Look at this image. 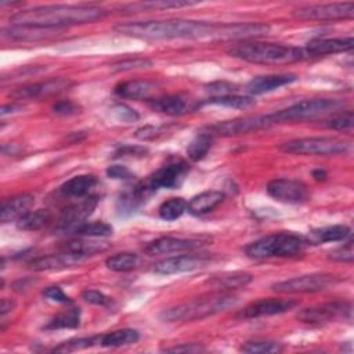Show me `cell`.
I'll return each mask as SVG.
<instances>
[{"label": "cell", "mask_w": 354, "mask_h": 354, "mask_svg": "<svg viewBox=\"0 0 354 354\" xmlns=\"http://www.w3.org/2000/svg\"><path fill=\"white\" fill-rule=\"evenodd\" d=\"M43 296L47 297L48 300L51 301H55V303H62V304H72V300L71 297L57 285H53V286H47L44 290H43Z\"/></svg>", "instance_id": "c3c4849f"}, {"label": "cell", "mask_w": 354, "mask_h": 354, "mask_svg": "<svg viewBox=\"0 0 354 354\" xmlns=\"http://www.w3.org/2000/svg\"><path fill=\"white\" fill-rule=\"evenodd\" d=\"M270 26L260 22H246V24H230V25H217L213 36L218 39L230 40H242L248 41L249 39H256L267 35Z\"/></svg>", "instance_id": "ac0fdd59"}, {"label": "cell", "mask_w": 354, "mask_h": 354, "mask_svg": "<svg viewBox=\"0 0 354 354\" xmlns=\"http://www.w3.org/2000/svg\"><path fill=\"white\" fill-rule=\"evenodd\" d=\"M238 90V86L230 82H213L205 86V91L210 94V97H221V95H228V94H235Z\"/></svg>", "instance_id": "f6af8a7d"}, {"label": "cell", "mask_w": 354, "mask_h": 354, "mask_svg": "<svg viewBox=\"0 0 354 354\" xmlns=\"http://www.w3.org/2000/svg\"><path fill=\"white\" fill-rule=\"evenodd\" d=\"M97 183L98 180L93 174H79L65 181L59 189L66 196L84 198L88 195V192L91 191V188H94Z\"/></svg>", "instance_id": "f1b7e54d"}, {"label": "cell", "mask_w": 354, "mask_h": 354, "mask_svg": "<svg viewBox=\"0 0 354 354\" xmlns=\"http://www.w3.org/2000/svg\"><path fill=\"white\" fill-rule=\"evenodd\" d=\"M152 90H153V83H151L149 80H140V79L120 82L113 88L116 95L122 98H130V100L148 98Z\"/></svg>", "instance_id": "83f0119b"}, {"label": "cell", "mask_w": 354, "mask_h": 354, "mask_svg": "<svg viewBox=\"0 0 354 354\" xmlns=\"http://www.w3.org/2000/svg\"><path fill=\"white\" fill-rule=\"evenodd\" d=\"M106 176L113 180H130L134 177L133 173L126 166H122V165L109 166L106 169Z\"/></svg>", "instance_id": "db71d44e"}, {"label": "cell", "mask_w": 354, "mask_h": 354, "mask_svg": "<svg viewBox=\"0 0 354 354\" xmlns=\"http://www.w3.org/2000/svg\"><path fill=\"white\" fill-rule=\"evenodd\" d=\"M138 264V256L131 252H123V253H116L113 256H109L105 260L106 268L116 271V272H126L133 268H136Z\"/></svg>", "instance_id": "f35d334b"}, {"label": "cell", "mask_w": 354, "mask_h": 354, "mask_svg": "<svg viewBox=\"0 0 354 354\" xmlns=\"http://www.w3.org/2000/svg\"><path fill=\"white\" fill-rule=\"evenodd\" d=\"M51 220V213L48 209H36L29 210L22 217H19L17 223V228L22 231H37L48 224Z\"/></svg>", "instance_id": "836d02e7"}, {"label": "cell", "mask_w": 354, "mask_h": 354, "mask_svg": "<svg viewBox=\"0 0 354 354\" xmlns=\"http://www.w3.org/2000/svg\"><path fill=\"white\" fill-rule=\"evenodd\" d=\"M266 191L271 198L283 203L297 205L304 203L310 199V191L307 185L293 178H274L268 181Z\"/></svg>", "instance_id": "7c38bea8"}, {"label": "cell", "mask_w": 354, "mask_h": 354, "mask_svg": "<svg viewBox=\"0 0 354 354\" xmlns=\"http://www.w3.org/2000/svg\"><path fill=\"white\" fill-rule=\"evenodd\" d=\"M224 198L225 195L221 191H203L191 198V201L187 205V210L194 216H202L214 210L224 201Z\"/></svg>", "instance_id": "d4e9b609"}, {"label": "cell", "mask_w": 354, "mask_h": 354, "mask_svg": "<svg viewBox=\"0 0 354 354\" xmlns=\"http://www.w3.org/2000/svg\"><path fill=\"white\" fill-rule=\"evenodd\" d=\"M202 246L201 241L196 239H184V238H174V236H160L149 242L144 252L149 256L156 254H169L176 252H185V250H194Z\"/></svg>", "instance_id": "44dd1931"}, {"label": "cell", "mask_w": 354, "mask_h": 354, "mask_svg": "<svg viewBox=\"0 0 354 354\" xmlns=\"http://www.w3.org/2000/svg\"><path fill=\"white\" fill-rule=\"evenodd\" d=\"M22 109V106H19V105H15V104H11V105H4L3 108H1V116H6V115H8V113H14V112H18V111H21Z\"/></svg>", "instance_id": "6f0895ef"}, {"label": "cell", "mask_w": 354, "mask_h": 354, "mask_svg": "<svg viewBox=\"0 0 354 354\" xmlns=\"http://www.w3.org/2000/svg\"><path fill=\"white\" fill-rule=\"evenodd\" d=\"M292 15L301 21H340L351 19L354 15V3H329V4H313L293 10Z\"/></svg>", "instance_id": "8fae6325"}, {"label": "cell", "mask_w": 354, "mask_h": 354, "mask_svg": "<svg viewBox=\"0 0 354 354\" xmlns=\"http://www.w3.org/2000/svg\"><path fill=\"white\" fill-rule=\"evenodd\" d=\"M304 236L292 232H274L266 235L245 248L249 259L264 260L271 257H293L301 254L307 248Z\"/></svg>", "instance_id": "5b68a950"}, {"label": "cell", "mask_w": 354, "mask_h": 354, "mask_svg": "<svg viewBox=\"0 0 354 354\" xmlns=\"http://www.w3.org/2000/svg\"><path fill=\"white\" fill-rule=\"evenodd\" d=\"M346 105L344 101L336 98H311L299 101L288 108L279 109L272 112L271 116L274 123H283V122H296V120H306L313 119L317 116L328 115L335 111L342 109Z\"/></svg>", "instance_id": "8992f818"}, {"label": "cell", "mask_w": 354, "mask_h": 354, "mask_svg": "<svg viewBox=\"0 0 354 354\" xmlns=\"http://www.w3.org/2000/svg\"><path fill=\"white\" fill-rule=\"evenodd\" d=\"M238 301V296L231 290H218L169 307L159 314V318L165 322H191L205 319L235 307Z\"/></svg>", "instance_id": "3957f363"}, {"label": "cell", "mask_w": 354, "mask_h": 354, "mask_svg": "<svg viewBox=\"0 0 354 354\" xmlns=\"http://www.w3.org/2000/svg\"><path fill=\"white\" fill-rule=\"evenodd\" d=\"M51 111L58 116H72L80 112V106L69 100H61L51 106Z\"/></svg>", "instance_id": "7dc6e473"}, {"label": "cell", "mask_w": 354, "mask_h": 354, "mask_svg": "<svg viewBox=\"0 0 354 354\" xmlns=\"http://www.w3.org/2000/svg\"><path fill=\"white\" fill-rule=\"evenodd\" d=\"M321 124L330 130H339V131L351 130L354 124V113L350 109L340 111L337 113H333L330 118L325 119Z\"/></svg>", "instance_id": "7bdbcfd3"}, {"label": "cell", "mask_w": 354, "mask_h": 354, "mask_svg": "<svg viewBox=\"0 0 354 354\" xmlns=\"http://www.w3.org/2000/svg\"><path fill=\"white\" fill-rule=\"evenodd\" d=\"M336 282L337 277L333 274L313 272L285 279L281 282H275L271 285V289L278 293H314L328 289Z\"/></svg>", "instance_id": "9c48e42d"}, {"label": "cell", "mask_w": 354, "mask_h": 354, "mask_svg": "<svg viewBox=\"0 0 354 354\" xmlns=\"http://www.w3.org/2000/svg\"><path fill=\"white\" fill-rule=\"evenodd\" d=\"M188 171H189V165L187 162L184 160L173 162L159 167L152 176H149L147 183L152 188V191H156L158 188L173 189L183 184Z\"/></svg>", "instance_id": "2e32d148"}, {"label": "cell", "mask_w": 354, "mask_h": 354, "mask_svg": "<svg viewBox=\"0 0 354 354\" xmlns=\"http://www.w3.org/2000/svg\"><path fill=\"white\" fill-rule=\"evenodd\" d=\"M14 307H15V303L11 299L3 297L1 301H0V314H1V317H4L11 310H14Z\"/></svg>", "instance_id": "9f6ffc18"}, {"label": "cell", "mask_w": 354, "mask_h": 354, "mask_svg": "<svg viewBox=\"0 0 354 354\" xmlns=\"http://www.w3.org/2000/svg\"><path fill=\"white\" fill-rule=\"evenodd\" d=\"M82 297L90 303V304H95V306H109L111 304V299L104 295L102 292L100 290H95V289H87L82 293Z\"/></svg>", "instance_id": "816d5d0a"}, {"label": "cell", "mask_w": 354, "mask_h": 354, "mask_svg": "<svg viewBox=\"0 0 354 354\" xmlns=\"http://www.w3.org/2000/svg\"><path fill=\"white\" fill-rule=\"evenodd\" d=\"M239 350L248 354H274V353H282L283 346L275 340L256 339V340H249L243 343Z\"/></svg>", "instance_id": "74e56055"}, {"label": "cell", "mask_w": 354, "mask_h": 354, "mask_svg": "<svg viewBox=\"0 0 354 354\" xmlns=\"http://www.w3.org/2000/svg\"><path fill=\"white\" fill-rule=\"evenodd\" d=\"M73 82L68 77H53L43 82L24 84L15 88L10 95L15 100H40L57 95L68 90Z\"/></svg>", "instance_id": "4fadbf2b"}, {"label": "cell", "mask_w": 354, "mask_h": 354, "mask_svg": "<svg viewBox=\"0 0 354 354\" xmlns=\"http://www.w3.org/2000/svg\"><path fill=\"white\" fill-rule=\"evenodd\" d=\"M350 232H351L350 227L344 224H335V225L314 228L304 236V239L307 241L308 245H319L325 242L343 241L347 236H350Z\"/></svg>", "instance_id": "484cf974"}, {"label": "cell", "mask_w": 354, "mask_h": 354, "mask_svg": "<svg viewBox=\"0 0 354 354\" xmlns=\"http://www.w3.org/2000/svg\"><path fill=\"white\" fill-rule=\"evenodd\" d=\"M106 17V11L95 6H40L22 10L11 15L12 25H29L51 29H62L72 25L90 24Z\"/></svg>", "instance_id": "6da1fadb"}, {"label": "cell", "mask_w": 354, "mask_h": 354, "mask_svg": "<svg viewBox=\"0 0 354 354\" xmlns=\"http://www.w3.org/2000/svg\"><path fill=\"white\" fill-rule=\"evenodd\" d=\"M351 303L336 300L328 301L322 304H317L313 307L303 308L297 313V319L303 324L308 325H325L336 319L351 318Z\"/></svg>", "instance_id": "30bf717a"}, {"label": "cell", "mask_w": 354, "mask_h": 354, "mask_svg": "<svg viewBox=\"0 0 354 354\" xmlns=\"http://www.w3.org/2000/svg\"><path fill=\"white\" fill-rule=\"evenodd\" d=\"M111 113L115 116L116 120H119L122 123H131V122H136L140 118L138 113L133 108H130L124 104L113 105L112 109H111Z\"/></svg>", "instance_id": "bcb514c9"}, {"label": "cell", "mask_w": 354, "mask_h": 354, "mask_svg": "<svg viewBox=\"0 0 354 354\" xmlns=\"http://www.w3.org/2000/svg\"><path fill=\"white\" fill-rule=\"evenodd\" d=\"M253 279V275L246 271H230L223 272L218 275H213L207 279V283L213 288L221 289V290H232L238 288H243L248 283H250Z\"/></svg>", "instance_id": "4316f807"}, {"label": "cell", "mask_w": 354, "mask_h": 354, "mask_svg": "<svg viewBox=\"0 0 354 354\" xmlns=\"http://www.w3.org/2000/svg\"><path fill=\"white\" fill-rule=\"evenodd\" d=\"M206 104L220 105V106H227V108H234V109H246V108L253 106L256 104V101L252 97L228 94V95H221V97H210L206 101Z\"/></svg>", "instance_id": "ab89813d"}, {"label": "cell", "mask_w": 354, "mask_h": 354, "mask_svg": "<svg viewBox=\"0 0 354 354\" xmlns=\"http://www.w3.org/2000/svg\"><path fill=\"white\" fill-rule=\"evenodd\" d=\"M80 325V310L73 307L54 315L44 326L46 330H57V329H75Z\"/></svg>", "instance_id": "e575fe53"}, {"label": "cell", "mask_w": 354, "mask_h": 354, "mask_svg": "<svg viewBox=\"0 0 354 354\" xmlns=\"http://www.w3.org/2000/svg\"><path fill=\"white\" fill-rule=\"evenodd\" d=\"M279 149L286 153L304 156H335L351 151V144L332 137H304L283 142Z\"/></svg>", "instance_id": "52a82bcc"}, {"label": "cell", "mask_w": 354, "mask_h": 354, "mask_svg": "<svg viewBox=\"0 0 354 354\" xmlns=\"http://www.w3.org/2000/svg\"><path fill=\"white\" fill-rule=\"evenodd\" d=\"M152 65V61L148 58H134V59H124L113 65L115 71H130L137 68H148Z\"/></svg>", "instance_id": "681fc988"}, {"label": "cell", "mask_w": 354, "mask_h": 354, "mask_svg": "<svg viewBox=\"0 0 354 354\" xmlns=\"http://www.w3.org/2000/svg\"><path fill=\"white\" fill-rule=\"evenodd\" d=\"M163 351H167V353H199V351H205V347H202L201 344H196V343H185V344L174 346V347H167Z\"/></svg>", "instance_id": "11a10c76"}, {"label": "cell", "mask_w": 354, "mask_h": 354, "mask_svg": "<svg viewBox=\"0 0 354 354\" xmlns=\"http://www.w3.org/2000/svg\"><path fill=\"white\" fill-rule=\"evenodd\" d=\"M296 306H297V301L293 299H277V297L261 299L250 303L243 310H241L236 314V318L252 319V318H260V317L278 315V314L290 311Z\"/></svg>", "instance_id": "9a60e30c"}, {"label": "cell", "mask_w": 354, "mask_h": 354, "mask_svg": "<svg viewBox=\"0 0 354 354\" xmlns=\"http://www.w3.org/2000/svg\"><path fill=\"white\" fill-rule=\"evenodd\" d=\"M138 339H140L138 330L131 328H123V329H116L105 335H101L100 344L104 347H122V346L134 344Z\"/></svg>", "instance_id": "1f68e13d"}, {"label": "cell", "mask_w": 354, "mask_h": 354, "mask_svg": "<svg viewBox=\"0 0 354 354\" xmlns=\"http://www.w3.org/2000/svg\"><path fill=\"white\" fill-rule=\"evenodd\" d=\"M187 205L188 202L184 198H180V196L170 198L159 206V216L166 221L177 220L187 210Z\"/></svg>", "instance_id": "60d3db41"}, {"label": "cell", "mask_w": 354, "mask_h": 354, "mask_svg": "<svg viewBox=\"0 0 354 354\" xmlns=\"http://www.w3.org/2000/svg\"><path fill=\"white\" fill-rule=\"evenodd\" d=\"M213 137L203 134V133H198L196 137L189 142V145L187 147V155L191 160L194 162H199L203 158H206V155L209 153L212 145H213Z\"/></svg>", "instance_id": "8d00e7d4"}, {"label": "cell", "mask_w": 354, "mask_h": 354, "mask_svg": "<svg viewBox=\"0 0 354 354\" xmlns=\"http://www.w3.org/2000/svg\"><path fill=\"white\" fill-rule=\"evenodd\" d=\"M217 25L191 21V19H165V21H138L126 22L115 26L120 35L145 39V40H169V39H201L212 37Z\"/></svg>", "instance_id": "7a4b0ae2"}, {"label": "cell", "mask_w": 354, "mask_h": 354, "mask_svg": "<svg viewBox=\"0 0 354 354\" xmlns=\"http://www.w3.org/2000/svg\"><path fill=\"white\" fill-rule=\"evenodd\" d=\"M329 260L337 261V263H353L354 259V249H353V239H348L347 243H344L343 246H339L333 250L329 252L328 254Z\"/></svg>", "instance_id": "ee69618b"}, {"label": "cell", "mask_w": 354, "mask_h": 354, "mask_svg": "<svg viewBox=\"0 0 354 354\" xmlns=\"http://www.w3.org/2000/svg\"><path fill=\"white\" fill-rule=\"evenodd\" d=\"M198 1H191V0H152V1H140V3H133L123 6V11H144V10H167V8H181V7H189L195 6Z\"/></svg>", "instance_id": "d6a6232c"}, {"label": "cell", "mask_w": 354, "mask_h": 354, "mask_svg": "<svg viewBox=\"0 0 354 354\" xmlns=\"http://www.w3.org/2000/svg\"><path fill=\"white\" fill-rule=\"evenodd\" d=\"M100 337H101L100 335L86 336V337H73V339H69L66 342L59 343L51 351H54V353H73V351H79V350H86V348H90L95 344H100Z\"/></svg>", "instance_id": "b9f144b4"}, {"label": "cell", "mask_w": 354, "mask_h": 354, "mask_svg": "<svg viewBox=\"0 0 354 354\" xmlns=\"http://www.w3.org/2000/svg\"><path fill=\"white\" fill-rule=\"evenodd\" d=\"M61 33V29L29 26V25H11L3 29V36L12 41H39L47 40Z\"/></svg>", "instance_id": "7402d4cb"}, {"label": "cell", "mask_w": 354, "mask_h": 354, "mask_svg": "<svg viewBox=\"0 0 354 354\" xmlns=\"http://www.w3.org/2000/svg\"><path fill=\"white\" fill-rule=\"evenodd\" d=\"M148 105L151 109L169 116H180L187 112V102L180 95L156 97L148 100Z\"/></svg>", "instance_id": "f546056e"}, {"label": "cell", "mask_w": 354, "mask_h": 354, "mask_svg": "<svg viewBox=\"0 0 354 354\" xmlns=\"http://www.w3.org/2000/svg\"><path fill=\"white\" fill-rule=\"evenodd\" d=\"M231 57L259 65H289L306 58L303 47L278 43L239 41L228 48Z\"/></svg>", "instance_id": "277c9868"}, {"label": "cell", "mask_w": 354, "mask_h": 354, "mask_svg": "<svg viewBox=\"0 0 354 354\" xmlns=\"http://www.w3.org/2000/svg\"><path fill=\"white\" fill-rule=\"evenodd\" d=\"M84 260L86 259L79 254L61 250V253H57V254L36 257L28 263V267L33 271H58V270H65V268L77 266Z\"/></svg>", "instance_id": "ffe728a7"}, {"label": "cell", "mask_w": 354, "mask_h": 354, "mask_svg": "<svg viewBox=\"0 0 354 354\" xmlns=\"http://www.w3.org/2000/svg\"><path fill=\"white\" fill-rule=\"evenodd\" d=\"M353 46H354V40L351 36L333 37V39L317 37V39L310 40L303 47V51H304L306 57H321V55L350 51V50H353Z\"/></svg>", "instance_id": "d6986e66"}, {"label": "cell", "mask_w": 354, "mask_h": 354, "mask_svg": "<svg viewBox=\"0 0 354 354\" xmlns=\"http://www.w3.org/2000/svg\"><path fill=\"white\" fill-rule=\"evenodd\" d=\"M111 248L109 243L101 241H88V239H73L66 242L61 250L79 254L84 259L94 256L97 253H102Z\"/></svg>", "instance_id": "4dcf8cb0"}, {"label": "cell", "mask_w": 354, "mask_h": 354, "mask_svg": "<svg viewBox=\"0 0 354 354\" xmlns=\"http://www.w3.org/2000/svg\"><path fill=\"white\" fill-rule=\"evenodd\" d=\"M148 152L147 148L138 145H123L115 153L113 158H141Z\"/></svg>", "instance_id": "f907efd6"}, {"label": "cell", "mask_w": 354, "mask_h": 354, "mask_svg": "<svg viewBox=\"0 0 354 354\" xmlns=\"http://www.w3.org/2000/svg\"><path fill=\"white\" fill-rule=\"evenodd\" d=\"M313 177H314V180L315 181H324V180H326V177H328V174H326V171L324 170V169H315V170H313Z\"/></svg>", "instance_id": "680465c9"}, {"label": "cell", "mask_w": 354, "mask_h": 354, "mask_svg": "<svg viewBox=\"0 0 354 354\" xmlns=\"http://www.w3.org/2000/svg\"><path fill=\"white\" fill-rule=\"evenodd\" d=\"M274 119L271 113L268 115H252L245 118H236L231 120H223L216 122L212 124H206L198 130V133L207 134L213 138L216 137H232V136H241L253 133L261 129H267L270 126H274Z\"/></svg>", "instance_id": "ba28073f"}, {"label": "cell", "mask_w": 354, "mask_h": 354, "mask_svg": "<svg viewBox=\"0 0 354 354\" xmlns=\"http://www.w3.org/2000/svg\"><path fill=\"white\" fill-rule=\"evenodd\" d=\"M98 205L97 196H87L77 203L65 207L58 218L57 231L62 234H72L76 227L83 224L95 210Z\"/></svg>", "instance_id": "5bb4252c"}, {"label": "cell", "mask_w": 354, "mask_h": 354, "mask_svg": "<svg viewBox=\"0 0 354 354\" xmlns=\"http://www.w3.org/2000/svg\"><path fill=\"white\" fill-rule=\"evenodd\" d=\"M206 263L207 257L203 254H180L155 263L152 271L159 275H173L201 268Z\"/></svg>", "instance_id": "e0dca14e"}, {"label": "cell", "mask_w": 354, "mask_h": 354, "mask_svg": "<svg viewBox=\"0 0 354 354\" xmlns=\"http://www.w3.org/2000/svg\"><path fill=\"white\" fill-rule=\"evenodd\" d=\"M35 203V196L30 194H18L10 198L3 199L1 202V223L17 221L25 213L29 212L32 205Z\"/></svg>", "instance_id": "cb8c5ba5"}, {"label": "cell", "mask_w": 354, "mask_h": 354, "mask_svg": "<svg viewBox=\"0 0 354 354\" xmlns=\"http://www.w3.org/2000/svg\"><path fill=\"white\" fill-rule=\"evenodd\" d=\"M163 133V127H156V126H142L136 131V138L142 140V141H148V140H155L156 137H159Z\"/></svg>", "instance_id": "f5cc1de1"}, {"label": "cell", "mask_w": 354, "mask_h": 354, "mask_svg": "<svg viewBox=\"0 0 354 354\" xmlns=\"http://www.w3.org/2000/svg\"><path fill=\"white\" fill-rule=\"evenodd\" d=\"M297 80L293 73H278V75H264L256 76L246 84V91L252 95H260L264 93L274 91L282 86L290 84Z\"/></svg>", "instance_id": "603a6c76"}, {"label": "cell", "mask_w": 354, "mask_h": 354, "mask_svg": "<svg viewBox=\"0 0 354 354\" xmlns=\"http://www.w3.org/2000/svg\"><path fill=\"white\" fill-rule=\"evenodd\" d=\"M77 236H93V238H105L113 234V227L104 221H84L72 232Z\"/></svg>", "instance_id": "d590c367"}]
</instances>
